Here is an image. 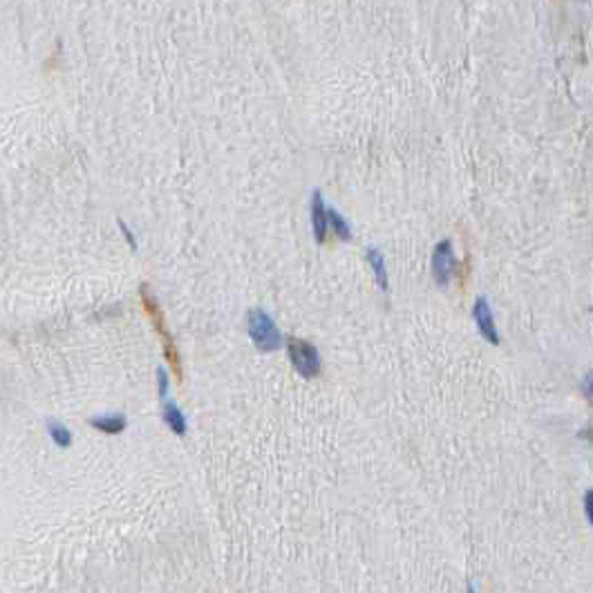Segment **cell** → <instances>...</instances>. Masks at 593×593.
<instances>
[{"label": "cell", "mask_w": 593, "mask_h": 593, "mask_svg": "<svg viewBox=\"0 0 593 593\" xmlns=\"http://www.w3.org/2000/svg\"><path fill=\"white\" fill-rule=\"evenodd\" d=\"M139 298H141V307L143 311H146V316L150 318L152 327H155V332L157 336H159V341H162V347H164V356L168 360V365H171V370L175 372V379L181 381V358H179V352H177V345L173 341V334L171 330L166 327V318H164V311L159 307V302H157V298L152 296V292L148 289V285H141L139 287Z\"/></svg>", "instance_id": "6da1fadb"}, {"label": "cell", "mask_w": 593, "mask_h": 593, "mask_svg": "<svg viewBox=\"0 0 593 593\" xmlns=\"http://www.w3.org/2000/svg\"><path fill=\"white\" fill-rule=\"evenodd\" d=\"M247 332L251 336V343L256 345L260 352H275L282 345V334L278 330L271 313L262 307H253L247 313Z\"/></svg>", "instance_id": "7a4b0ae2"}, {"label": "cell", "mask_w": 593, "mask_h": 593, "mask_svg": "<svg viewBox=\"0 0 593 593\" xmlns=\"http://www.w3.org/2000/svg\"><path fill=\"white\" fill-rule=\"evenodd\" d=\"M287 352L289 360L296 367V372L305 379H316L320 374V354L316 345H311L305 338L289 336L287 338Z\"/></svg>", "instance_id": "3957f363"}, {"label": "cell", "mask_w": 593, "mask_h": 593, "mask_svg": "<svg viewBox=\"0 0 593 593\" xmlns=\"http://www.w3.org/2000/svg\"><path fill=\"white\" fill-rule=\"evenodd\" d=\"M455 267H457V260H455L452 242L445 237V240L437 242V247L432 251V275L439 287H445L450 282Z\"/></svg>", "instance_id": "277c9868"}, {"label": "cell", "mask_w": 593, "mask_h": 593, "mask_svg": "<svg viewBox=\"0 0 593 593\" xmlns=\"http://www.w3.org/2000/svg\"><path fill=\"white\" fill-rule=\"evenodd\" d=\"M473 318L477 322V330L483 336V341H488L490 345H500V332H497V325H495V313L490 309V302L477 296L475 305H473Z\"/></svg>", "instance_id": "5b68a950"}, {"label": "cell", "mask_w": 593, "mask_h": 593, "mask_svg": "<svg viewBox=\"0 0 593 593\" xmlns=\"http://www.w3.org/2000/svg\"><path fill=\"white\" fill-rule=\"evenodd\" d=\"M311 228L318 245H325L327 233H330V224H327V207L322 202V193L318 188L311 195Z\"/></svg>", "instance_id": "8992f818"}, {"label": "cell", "mask_w": 593, "mask_h": 593, "mask_svg": "<svg viewBox=\"0 0 593 593\" xmlns=\"http://www.w3.org/2000/svg\"><path fill=\"white\" fill-rule=\"evenodd\" d=\"M88 423H90L94 430H99V432H103V434H121V432L128 428V419L121 415V412L92 417V419H88Z\"/></svg>", "instance_id": "52a82bcc"}, {"label": "cell", "mask_w": 593, "mask_h": 593, "mask_svg": "<svg viewBox=\"0 0 593 593\" xmlns=\"http://www.w3.org/2000/svg\"><path fill=\"white\" fill-rule=\"evenodd\" d=\"M162 417H164V421H166V426L171 428L177 437H184L186 434V430H188V423H186V417H184V412H181V410L177 408V403L175 401H164V408H162Z\"/></svg>", "instance_id": "ba28073f"}, {"label": "cell", "mask_w": 593, "mask_h": 593, "mask_svg": "<svg viewBox=\"0 0 593 593\" xmlns=\"http://www.w3.org/2000/svg\"><path fill=\"white\" fill-rule=\"evenodd\" d=\"M365 258H367V262H370V267H372L374 275H377L379 289L387 292V269H385V258H383V253H381L377 247H370V249L365 251Z\"/></svg>", "instance_id": "9c48e42d"}, {"label": "cell", "mask_w": 593, "mask_h": 593, "mask_svg": "<svg viewBox=\"0 0 593 593\" xmlns=\"http://www.w3.org/2000/svg\"><path fill=\"white\" fill-rule=\"evenodd\" d=\"M45 428H47V434H50V439H52L58 448H70V445H72V432H70L67 426H63L60 421L47 419V421H45Z\"/></svg>", "instance_id": "30bf717a"}, {"label": "cell", "mask_w": 593, "mask_h": 593, "mask_svg": "<svg viewBox=\"0 0 593 593\" xmlns=\"http://www.w3.org/2000/svg\"><path fill=\"white\" fill-rule=\"evenodd\" d=\"M327 224L334 228V233L341 240H345V242L352 240V228H349V222H345L343 215L338 213L336 209H332V207L327 209Z\"/></svg>", "instance_id": "8fae6325"}, {"label": "cell", "mask_w": 593, "mask_h": 593, "mask_svg": "<svg viewBox=\"0 0 593 593\" xmlns=\"http://www.w3.org/2000/svg\"><path fill=\"white\" fill-rule=\"evenodd\" d=\"M157 387H159L162 401H166V396H168V372L164 367L157 370Z\"/></svg>", "instance_id": "7c38bea8"}, {"label": "cell", "mask_w": 593, "mask_h": 593, "mask_svg": "<svg viewBox=\"0 0 593 593\" xmlns=\"http://www.w3.org/2000/svg\"><path fill=\"white\" fill-rule=\"evenodd\" d=\"M119 228H121V233H124V237L128 240L130 249H132V251H137V237H135V233L130 231V226H128L124 220H119Z\"/></svg>", "instance_id": "4fadbf2b"}, {"label": "cell", "mask_w": 593, "mask_h": 593, "mask_svg": "<svg viewBox=\"0 0 593 593\" xmlns=\"http://www.w3.org/2000/svg\"><path fill=\"white\" fill-rule=\"evenodd\" d=\"M591 502H593V493H591V490H587V493H585V515H587L589 522L593 519V513H591Z\"/></svg>", "instance_id": "5bb4252c"}, {"label": "cell", "mask_w": 593, "mask_h": 593, "mask_svg": "<svg viewBox=\"0 0 593 593\" xmlns=\"http://www.w3.org/2000/svg\"><path fill=\"white\" fill-rule=\"evenodd\" d=\"M585 394L591 398V377H587V379H585Z\"/></svg>", "instance_id": "9a60e30c"}, {"label": "cell", "mask_w": 593, "mask_h": 593, "mask_svg": "<svg viewBox=\"0 0 593 593\" xmlns=\"http://www.w3.org/2000/svg\"><path fill=\"white\" fill-rule=\"evenodd\" d=\"M466 593H477V587L473 585V580H468V585H466Z\"/></svg>", "instance_id": "2e32d148"}]
</instances>
